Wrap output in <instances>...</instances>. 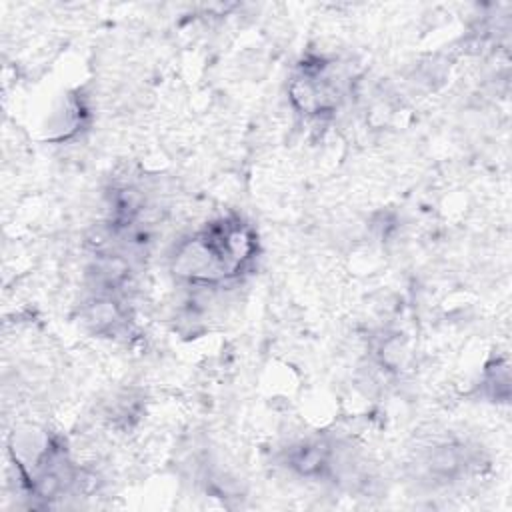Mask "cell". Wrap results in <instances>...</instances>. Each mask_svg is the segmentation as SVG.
Instances as JSON below:
<instances>
[{
    "label": "cell",
    "instance_id": "obj_1",
    "mask_svg": "<svg viewBox=\"0 0 512 512\" xmlns=\"http://www.w3.org/2000/svg\"><path fill=\"white\" fill-rule=\"evenodd\" d=\"M254 236L246 224L228 218L182 242L172 270L194 284H216L236 276L254 254Z\"/></svg>",
    "mask_w": 512,
    "mask_h": 512
}]
</instances>
